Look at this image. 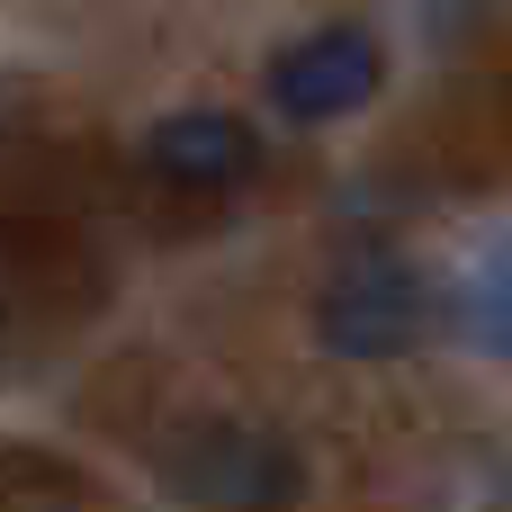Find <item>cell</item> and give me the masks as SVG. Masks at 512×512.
Wrapping results in <instances>:
<instances>
[{"label":"cell","instance_id":"cell-1","mask_svg":"<svg viewBox=\"0 0 512 512\" xmlns=\"http://www.w3.org/2000/svg\"><path fill=\"white\" fill-rule=\"evenodd\" d=\"M162 477H171L189 504H207V512H288L297 495H306V459H297V441L270 432V423H243V414H207V423H189V432L171 441Z\"/></svg>","mask_w":512,"mask_h":512},{"label":"cell","instance_id":"cell-2","mask_svg":"<svg viewBox=\"0 0 512 512\" xmlns=\"http://www.w3.org/2000/svg\"><path fill=\"white\" fill-rule=\"evenodd\" d=\"M261 90H270V108L288 126H333V117H360L387 90V54H378L369 27L333 18L315 36H297V45H279L270 72H261Z\"/></svg>","mask_w":512,"mask_h":512},{"label":"cell","instance_id":"cell-3","mask_svg":"<svg viewBox=\"0 0 512 512\" xmlns=\"http://www.w3.org/2000/svg\"><path fill=\"white\" fill-rule=\"evenodd\" d=\"M423 315H432L423 279H414L405 261L369 252V261H342V270L324 279V297H315V342H324L333 360H396V351L423 342Z\"/></svg>","mask_w":512,"mask_h":512},{"label":"cell","instance_id":"cell-4","mask_svg":"<svg viewBox=\"0 0 512 512\" xmlns=\"http://www.w3.org/2000/svg\"><path fill=\"white\" fill-rule=\"evenodd\" d=\"M144 171H153L162 189L225 198V189H252V180H261V135H252L234 108H171V117L144 135Z\"/></svg>","mask_w":512,"mask_h":512}]
</instances>
